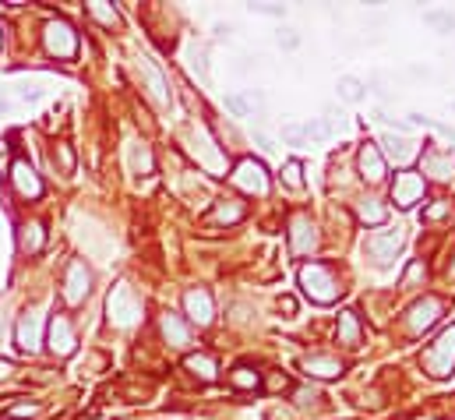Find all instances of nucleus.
I'll return each instance as SVG.
<instances>
[{
	"mask_svg": "<svg viewBox=\"0 0 455 420\" xmlns=\"http://www.w3.org/2000/svg\"><path fill=\"white\" fill-rule=\"evenodd\" d=\"M88 290H92V272L85 268V261H71L68 265V276H64V304L68 308L85 304Z\"/></svg>",
	"mask_w": 455,
	"mask_h": 420,
	"instance_id": "9d476101",
	"label": "nucleus"
},
{
	"mask_svg": "<svg viewBox=\"0 0 455 420\" xmlns=\"http://www.w3.org/2000/svg\"><path fill=\"white\" fill-rule=\"evenodd\" d=\"M184 368H188L194 378H201V381H216V360H212L208 353H191V357L184 360Z\"/></svg>",
	"mask_w": 455,
	"mask_h": 420,
	"instance_id": "b1692460",
	"label": "nucleus"
},
{
	"mask_svg": "<svg viewBox=\"0 0 455 420\" xmlns=\"http://www.w3.org/2000/svg\"><path fill=\"white\" fill-rule=\"evenodd\" d=\"M251 11H254V14H265V18H283V14H286L283 4H251Z\"/></svg>",
	"mask_w": 455,
	"mask_h": 420,
	"instance_id": "ea45409f",
	"label": "nucleus"
},
{
	"mask_svg": "<svg viewBox=\"0 0 455 420\" xmlns=\"http://www.w3.org/2000/svg\"><path fill=\"white\" fill-rule=\"evenodd\" d=\"M410 78H416V81H427V78H431V71H427V68H410Z\"/></svg>",
	"mask_w": 455,
	"mask_h": 420,
	"instance_id": "de8ad7c7",
	"label": "nucleus"
},
{
	"mask_svg": "<svg viewBox=\"0 0 455 420\" xmlns=\"http://www.w3.org/2000/svg\"><path fill=\"white\" fill-rule=\"evenodd\" d=\"M360 177L367 180V184H378V180H385V159L378 152V145H363L360 148Z\"/></svg>",
	"mask_w": 455,
	"mask_h": 420,
	"instance_id": "6ab92c4d",
	"label": "nucleus"
},
{
	"mask_svg": "<svg viewBox=\"0 0 455 420\" xmlns=\"http://www.w3.org/2000/svg\"><path fill=\"white\" fill-rule=\"evenodd\" d=\"M88 14H92V18H96L99 25H106V28L120 25V14H117V8L103 4V0H96V4H88Z\"/></svg>",
	"mask_w": 455,
	"mask_h": 420,
	"instance_id": "7c9ffc66",
	"label": "nucleus"
},
{
	"mask_svg": "<svg viewBox=\"0 0 455 420\" xmlns=\"http://www.w3.org/2000/svg\"><path fill=\"white\" fill-rule=\"evenodd\" d=\"M43 46L57 60H71L78 53V32H74L68 21H46V28H43Z\"/></svg>",
	"mask_w": 455,
	"mask_h": 420,
	"instance_id": "20e7f679",
	"label": "nucleus"
},
{
	"mask_svg": "<svg viewBox=\"0 0 455 420\" xmlns=\"http://www.w3.org/2000/svg\"><path fill=\"white\" fill-rule=\"evenodd\" d=\"M159 328H163V339H166L170 346H176V350L191 346V328L180 321V314H163Z\"/></svg>",
	"mask_w": 455,
	"mask_h": 420,
	"instance_id": "aec40b11",
	"label": "nucleus"
},
{
	"mask_svg": "<svg viewBox=\"0 0 455 420\" xmlns=\"http://www.w3.org/2000/svg\"><path fill=\"white\" fill-rule=\"evenodd\" d=\"M11 371H14V364H11V360H4V357H0V381H4V378H11Z\"/></svg>",
	"mask_w": 455,
	"mask_h": 420,
	"instance_id": "49530a36",
	"label": "nucleus"
},
{
	"mask_svg": "<svg viewBox=\"0 0 455 420\" xmlns=\"http://www.w3.org/2000/svg\"><path fill=\"white\" fill-rule=\"evenodd\" d=\"M423 191H427V180L416 170H403V173H396V184H392V201L399 208H413L423 198Z\"/></svg>",
	"mask_w": 455,
	"mask_h": 420,
	"instance_id": "423d86ee",
	"label": "nucleus"
},
{
	"mask_svg": "<svg viewBox=\"0 0 455 420\" xmlns=\"http://www.w3.org/2000/svg\"><path fill=\"white\" fill-rule=\"evenodd\" d=\"M254 141L261 145V152H272V148H276V145H272V138H268L265 131H254Z\"/></svg>",
	"mask_w": 455,
	"mask_h": 420,
	"instance_id": "c03bdc74",
	"label": "nucleus"
},
{
	"mask_svg": "<svg viewBox=\"0 0 455 420\" xmlns=\"http://www.w3.org/2000/svg\"><path fill=\"white\" fill-rule=\"evenodd\" d=\"M268 388H272V392H279V388H290V378H286V374H272V378H268Z\"/></svg>",
	"mask_w": 455,
	"mask_h": 420,
	"instance_id": "79ce46f5",
	"label": "nucleus"
},
{
	"mask_svg": "<svg viewBox=\"0 0 455 420\" xmlns=\"http://www.w3.org/2000/svg\"><path fill=\"white\" fill-rule=\"evenodd\" d=\"M300 173H303V163H300V159H290V163L283 166L279 180H283L290 191H300V188H303V177H300Z\"/></svg>",
	"mask_w": 455,
	"mask_h": 420,
	"instance_id": "c756f323",
	"label": "nucleus"
},
{
	"mask_svg": "<svg viewBox=\"0 0 455 420\" xmlns=\"http://www.w3.org/2000/svg\"><path fill=\"white\" fill-rule=\"evenodd\" d=\"M230 385H233V388H258V385H261V378H258V371H254V368L240 364V368H233V371H230Z\"/></svg>",
	"mask_w": 455,
	"mask_h": 420,
	"instance_id": "c85d7f7f",
	"label": "nucleus"
},
{
	"mask_svg": "<svg viewBox=\"0 0 455 420\" xmlns=\"http://www.w3.org/2000/svg\"><path fill=\"white\" fill-rule=\"evenodd\" d=\"M300 290H303V297H311L314 304H336L343 286H339L336 272H332V265L311 261V265H300Z\"/></svg>",
	"mask_w": 455,
	"mask_h": 420,
	"instance_id": "f257e3e1",
	"label": "nucleus"
},
{
	"mask_svg": "<svg viewBox=\"0 0 455 420\" xmlns=\"http://www.w3.org/2000/svg\"><path fill=\"white\" fill-rule=\"evenodd\" d=\"M276 43H279L283 50H296V46H300L296 28H279V32H276Z\"/></svg>",
	"mask_w": 455,
	"mask_h": 420,
	"instance_id": "4c0bfd02",
	"label": "nucleus"
},
{
	"mask_svg": "<svg viewBox=\"0 0 455 420\" xmlns=\"http://www.w3.org/2000/svg\"><path fill=\"white\" fill-rule=\"evenodd\" d=\"M50 163L60 170V173H74V152H71V145L68 141H57L53 148H50Z\"/></svg>",
	"mask_w": 455,
	"mask_h": 420,
	"instance_id": "cd10ccee",
	"label": "nucleus"
},
{
	"mask_svg": "<svg viewBox=\"0 0 455 420\" xmlns=\"http://www.w3.org/2000/svg\"><path fill=\"white\" fill-rule=\"evenodd\" d=\"M279 311H286L283 318H293V311H296V304H293V297H283V300H279Z\"/></svg>",
	"mask_w": 455,
	"mask_h": 420,
	"instance_id": "a18cd8bd",
	"label": "nucleus"
},
{
	"mask_svg": "<svg viewBox=\"0 0 455 420\" xmlns=\"http://www.w3.org/2000/svg\"><path fill=\"white\" fill-rule=\"evenodd\" d=\"M318 248V230L311 223V216H293L290 219V251L293 254H311Z\"/></svg>",
	"mask_w": 455,
	"mask_h": 420,
	"instance_id": "4468645a",
	"label": "nucleus"
},
{
	"mask_svg": "<svg viewBox=\"0 0 455 420\" xmlns=\"http://www.w3.org/2000/svg\"><path fill=\"white\" fill-rule=\"evenodd\" d=\"M265 420H293V410H279V406H276V410L265 413Z\"/></svg>",
	"mask_w": 455,
	"mask_h": 420,
	"instance_id": "37998d69",
	"label": "nucleus"
},
{
	"mask_svg": "<svg viewBox=\"0 0 455 420\" xmlns=\"http://www.w3.org/2000/svg\"><path fill=\"white\" fill-rule=\"evenodd\" d=\"M336 88H339V99H343V103H360L363 96H367V81H360V78H353V74H343Z\"/></svg>",
	"mask_w": 455,
	"mask_h": 420,
	"instance_id": "393cba45",
	"label": "nucleus"
},
{
	"mask_svg": "<svg viewBox=\"0 0 455 420\" xmlns=\"http://www.w3.org/2000/svg\"><path fill=\"white\" fill-rule=\"evenodd\" d=\"M448 212H452V201H445V198H441V201H434L431 208H423V219L434 223V219H445Z\"/></svg>",
	"mask_w": 455,
	"mask_h": 420,
	"instance_id": "e433bc0d",
	"label": "nucleus"
},
{
	"mask_svg": "<svg viewBox=\"0 0 455 420\" xmlns=\"http://www.w3.org/2000/svg\"><path fill=\"white\" fill-rule=\"evenodd\" d=\"M399 248H403V230L399 226L396 230H371L367 244H363V254H367L378 268H385V265H392V258L399 254Z\"/></svg>",
	"mask_w": 455,
	"mask_h": 420,
	"instance_id": "7ed1b4c3",
	"label": "nucleus"
},
{
	"mask_svg": "<svg viewBox=\"0 0 455 420\" xmlns=\"http://www.w3.org/2000/svg\"><path fill=\"white\" fill-rule=\"evenodd\" d=\"M303 134H307V141H328L332 134H336V128H332L328 120H307V124H303Z\"/></svg>",
	"mask_w": 455,
	"mask_h": 420,
	"instance_id": "2f4dec72",
	"label": "nucleus"
},
{
	"mask_svg": "<svg viewBox=\"0 0 455 420\" xmlns=\"http://www.w3.org/2000/svg\"><path fill=\"white\" fill-rule=\"evenodd\" d=\"M212 219H216V223H226V226H233V223L244 219V205H240L236 198H223V201L216 205V212H212Z\"/></svg>",
	"mask_w": 455,
	"mask_h": 420,
	"instance_id": "a878e982",
	"label": "nucleus"
},
{
	"mask_svg": "<svg viewBox=\"0 0 455 420\" xmlns=\"http://www.w3.org/2000/svg\"><path fill=\"white\" fill-rule=\"evenodd\" d=\"M367 88H374V92H378L381 99H392V88H388V78H385L381 71H374V74H371V81H367Z\"/></svg>",
	"mask_w": 455,
	"mask_h": 420,
	"instance_id": "58836bf2",
	"label": "nucleus"
},
{
	"mask_svg": "<svg viewBox=\"0 0 455 420\" xmlns=\"http://www.w3.org/2000/svg\"><path fill=\"white\" fill-rule=\"evenodd\" d=\"M131 166L138 173H152V156H148V145L145 141H134L131 145Z\"/></svg>",
	"mask_w": 455,
	"mask_h": 420,
	"instance_id": "473e14b6",
	"label": "nucleus"
},
{
	"mask_svg": "<svg viewBox=\"0 0 455 420\" xmlns=\"http://www.w3.org/2000/svg\"><path fill=\"white\" fill-rule=\"evenodd\" d=\"M106 311H110V321H113V325H131V321H138L141 304H138V297H134L131 286H117V290L110 293Z\"/></svg>",
	"mask_w": 455,
	"mask_h": 420,
	"instance_id": "6e6552de",
	"label": "nucleus"
},
{
	"mask_svg": "<svg viewBox=\"0 0 455 420\" xmlns=\"http://www.w3.org/2000/svg\"><path fill=\"white\" fill-rule=\"evenodd\" d=\"M43 244H46V230H43V223H21V230H18V248H21V254H39L43 251Z\"/></svg>",
	"mask_w": 455,
	"mask_h": 420,
	"instance_id": "412c9836",
	"label": "nucleus"
},
{
	"mask_svg": "<svg viewBox=\"0 0 455 420\" xmlns=\"http://www.w3.org/2000/svg\"><path fill=\"white\" fill-rule=\"evenodd\" d=\"M14 336H18V346L25 353H36L43 346V314L36 308H28L21 318H18V328H14Z\"/></svg>",
	"mask_w": 455,
	"mask_h": 420,
	"instance_id": "f8f14e48",
	"label": "nucleus"
},
{
	"mask_svg": "<svg viewBox=\"0 0 455 420\" xmlns=\"http://www.w3.org/2000/svg\"><path fill=\"white\" fill-rule=\"evenodd\" d=\"M427 173L431 180H448L455 173V159H452V148H423V159H420V177Z\"/></svg>",
	"mask_w": 455,
	"mask_h": 420,
	"instance_id": "dca6fc26",
	"label": "nucleus"
},
{
	"mask_svg": "<svg viewBox=\"0 0 455 420\" xmlns=\"http://www.w3.org/2000/svg\"><path fill=\"white\" fill-rule=\"evenodd\" d=\"M50 350L57 357H71L78 350V336H74V325H71L68 314H57L50 321Z\"/></svg>",
	"mask_w": 455,
	"mask_h": 420,
	"instance_id": "2eb2a0df",
	"label": "nucleus"
},
{
	"mask_svg": "<svg viewBox=\"0 0 455 420\" xmlns=\"http://www.w3.org/2000/svg\"><path fill=\"white\" fill-rule=\"evenodd\" d=\"M138 71H141V78H145V85H148V96L156 99L159 106H170V92H166V78L159 74V68L152 64L148 57H138Z\"/></svg>",
	"mask_w": 455,
	"mask_h": 420,
	"instance_id": "a211bd4d",
	"label": "nucleus"
},
{
	"mask_svg": "<svg viewBox=\"0 0 455 420\" xmlns=\"http://www.w3.org/2000/svg\"><path fill=\"white\" fill-rule=\"evenodd\" d=\"M356 219L363 226H381L388 219V205H381L378 198H363V201H356Z\"/></svg>",
	"mask_w": 455,
	"mask_h": 420,
	"instance_id": "4be33fe9",
	"label": "nucleus"
},
{
	"mask_svg": "<svg viewBox=\"0 0 455 420\" xmlns=\"http://www.w3.org/2000/svg\"><path fill=\"white\" fill-rule=\"evenodd\" d=\"M438 318H441V300L438 297H423L406 311V332L410 336H423Z\"/></svg>",
	"mask_w": 455,
	"mask_h": 420,
	"instance_id": "1a4fd4ad",
	"label": "nucleus"
},
{
	"mask_svg": "<svg viewBox=\"0 0 455 420\" xmlns=\"http://www.w3.org/2000/svg\"><path fill=\"white\" fill-rule=\"evenodd\" d=\"M416 279H427V265H423V261H410L406 276H403V286H406V290H413V286H416Z\"/></svg>",
	"mask_w": 455,
	"mask_h": 420,
	"instance_id": "72a5a7b5",
	"label": "nucleus"
},
{
	"mask_svg": "<svg viewBox=\"0 0 455 420\" xmlns=\"http://www.w3.org/2000/svg\"><path fill=\"white\" fill-rule=\"evenodd\" d=\"M230 180L240 188V191H247V194H265L268 191V170L265 163L258 159H240L230 173Z\"/></svg>",
	"mask_w": 455,
	"mask_h": 420,
	"instance_id": "39448f33",
	"label": "nucleus"
},
{
	"mask_svg": "<svg viewBox=\"0 0 455 420\" xmlns=\"http://www.w3.org/2000/svg\"><path fill=\"white\" fill-rule=\"evenodd\" d=\"M339 343L350 346V350L360 346V318H356V311H343L339 314Z\"/></svg>",
	"mask_w": 455,
	"mask_h": 420,
	"instance_id": "5701e85b",
	"label": "nucleus"
},
{
	"mask_svg": "<svg viewBox=\"0 0 455 420\" xmlns=\"http://www.w3.org/2000/svg\"><path fill=\"white\" fill-rule=\"evenodd\" d=\"M283 141L300 148V145H307V134H303V128H296V124H283Z\"/></svg>",
	"mask_w": 455,
	"mask_h": 420,
	"instance_id": "f704fd0d",
	"label": "nucleus"
},
{
	"mask_svg": "<svg viewBox=\"0 0 455 420\" xmlns=\"http://www.w3.org/2000/svg\"><path fill=\"white\" fill-rule=\"evenodd\" d=\"M420 364L431 378H448L455 371V325H448L434 343H427V350L420 353Z\"/></svg>",
	"mask_w": 455,
	"mask_h": 420,
	"instance_id": "f03ea898",
	"label": "nucleus"
},
{
	"mask_svg": "<svg viewBox=\"0 0 455 420\" xmlns=\"http://www.w3.org/2000/svg\"><path fill=\"white\" fill-rule=\"evenodd\" d=\"M423 21H427L431 28H438L441 36H452L455 32V14L445 11V8H431V11H423Z\"/></svg>",
	"mask_w": 455,
	"mask_h": 420,
	"instance_id": "bb28decb",
	"label": "nucleus"
},
{
	"mask_svg": "<svg viewBox=\"0 0 455 420\" xmlns=\"http://www.w3.org/2000/svg\"><path fill=\"white\" fill-rule=\"evenodd\" d=\"M39 413V403H14L8 410V417H36Z\"/></svg>",
	"mask_w": 455,
	"mask_h": 420,
	"instance_id": "a19ab883",
	"label": "nucleus"
},
{
	"mask_svg": "<svg viewBox=\"0 0 455 420\" xmlns=\"http://www.w3.org/2000/svg\"><path fill=\"white\" fill-rule=\"evenodd\" d=\"M300 368H303V374H311V378H339V374L346 371L343 360H339V357H328V353H311V357H303Z\"/></svg>",
	"mask_w": 455,
	"mask_h": 420,
	"instance_id": "f3484780",
	"label": "nucleus"
},
{
	"mask_svg": "<svg viewBox=\"0 0 455 420\" xmlns=\"http://www.w3.org/2000/svg\"><path fill=\"white\" fill-rule=\"evenodd\" d=\"M226 106H230L236 117H251V113H254V106H251L247 96H226Z\"/></svg>",
	"mask_w": 455,
	"mask_h": 420,
	"instance_id": "c9c22d12",
	"label": "nucleus"
},
{
	"mask_svg": "<svg viewBox=\"0 0 455 420\" xmlns=\"http://www.w3.org/2000/svg\"><path fill=\"white\" fill-rule=\"evenodd\" d=\"M378 152H381L385 159H392L396 166H406V163L420 152V148H416V141H413V138L388 131V134H381V141H378Z\"/></svg>",
	"mask_w": 455,
	"mask_h": 420,
	"instance_id": "9b49d317",
	"label": "nucleus"
},
{
	"mask_svg": "<svg viewBox=\"0 0 455 420\" xmlns=\"http://www.w3.org/2000/svg\"><path fill=\"white\" fill-rule=\"evenodd\" d=\"M184 314H188L198 328L212 325V318H216V308H212V293H208L205 286H194V290L184 293Z\"/></svg>",
	"mask_w": 455,
	"mask_h": 420,
	"instance_id": "ddd939ff",
	"label": "nucleus"
},
{
	"mask_svg": "<svg viewBox=\"0 0 455 420\" xmlns=\"http://www.w3.org/2000/svg\"><path fill=\"white\" fill-rule=\"evenodd\" d=\"M11 184H14V191L21 194V198H28V201H39L43 198V180H39V173H36V166L28 163V159H14L11 163Z\"/></svg>",
	"mask_w": 455,
	"mask_h": 420,
	"instance_id": "0eeeda50",
	"label": "nucleus"
},
{
	"mask_svg": "<svg viewBox=\"0 0 455 420\" xmlns=\"http://www.w3.org/2000/svg\"><path fill=\"white\" fill-rule=\"evenodd\" d=\"M216 36H219V39H226V36H230V25H223V21H219V25H216Z\"/></svg>",
	"mask_w": 455,
	"mask_h": 420,
	"instance_id": "09e8293b",
	"label": "nucleus"
}]
</instances>
